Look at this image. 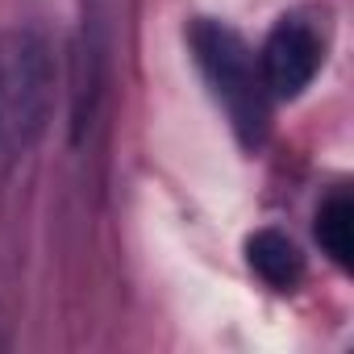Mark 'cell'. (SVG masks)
Listing matches in <instances>:
<instances>
[{"instance_id":"obj_1","label":"cell","mask_w":354,"mask_h":354,"mask_svg":"<svg viewBox=\"0 0 354 354\" xmlns=\"http://www.w3.org/2000/svg\"><path fill=\"white\" fill-rule=\"evenodd\" d=\"M55 104V59L38 30L0 34V180L38 146Z\"/></svg>"},{"instance_id":"obj_2","label":"cell","mask_w":354,"mask_h":354,"mask_svg":"<svg viewBox=\"0 0 354 354\" xmlns=\"http://www.w3.org/2000/svg\"><path fill=\"white\" fill-rule=\"evenodd\" d=\"M192 55H196L201 75L213 88L217 104L225 109L238 142L246 150L263 146L267 121H271V92H267L263 67L250 55V46L242 42V34L205 17V21L192 26Z\"/></svg>"},{"instance_id":"obj_3","label":"cell","mask_w":354,"mask_h":354,"mask_svg":"<svg viewBox=\"0 0 354 354\" xmlns=\"http://www.w3.org/2000/svg\"><path fill=\"white\" fill-rule=\"evenodd\" d=\"M259 67H263V84H267L271 96L296 100L321 67V42L304 21L283 17L267 38V46L259 55Z\"/></svg>"},{"instance_id":"obj_4","label":"cell","mask_w":354,"mask_h":354,"mask_svg":"<svg viewBox=\"0 0 354 354\" xmlns=\"http://www.w3.org/2000/svg\"><path fill=\"white\" fill-rule=\"evenodd\" d=\"M246 263L254 267V275L263 283H271L275 292H292L304 275V259L296 250V242L279 230H259L246 242Z\"/></svg>"},{"instance_id":"obj_5","label":"cell","mask_w":354,"mask_h":354,"mask_svg":"<svg viewBox=\"0 0 354 354\" xmlns=\"http://www.w3.org/2000/svg\"><path fill=\"white\" fill-rule=\"evenodd\" d=\"M317 242L342 271L354 267V205H350L346 192H333L321 205V213H317Z\"/></svg>"}]
</instances>
